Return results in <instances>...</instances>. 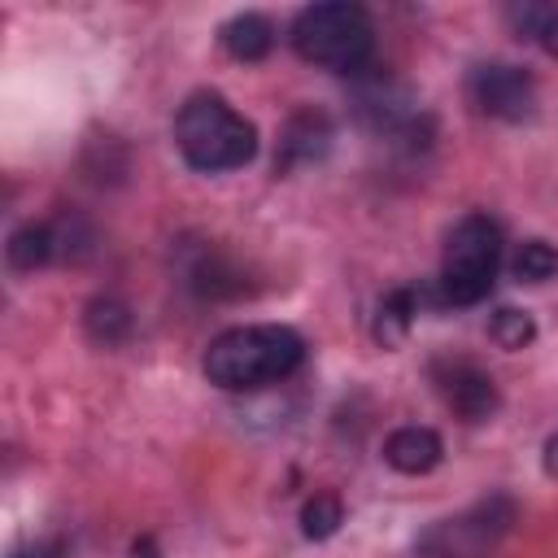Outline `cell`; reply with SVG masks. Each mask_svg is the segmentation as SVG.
<instances>
[{
  "label": "cell",
  "mask_w": 558,
  "mask_h": 558,
  "mask_svg": "<svg viewBox=\"0 0 558 558\" xmlns=\"http://www.w3.org/2000/svg\"><path fill=\"white\" fill-rule=\"evenodd\" d=\"M510 275L519 283H545L558 275V248L549 240H523L510 257Z\"/></svg>",
  "instance_id": "2e32d148"
},
{
  "label": "cell",
  "mask_w": 558,
  "mask_h": 558,
  "mask_svg": "<svg viewBox=\"0 0 558 558\" xmlns=\"http://www.w3.org/2000/svg\"><path fill=\"white\" fill-rule=\"evenodd\" d=\"M301 362H305L301 331L283 323H253V327H231L214 336L201 366H205V379L218 384L222 392H253L288 379Z\"/></svg>",
  "instance_id": "6da1fadb"
},
{
  "label": "cell",
  "mask_w": 558,
  "mask_h": 558,
  "mask_svg": "<svg viewBox=\"0 0 558 558\" xmlns=\"http://www.w3.org/2000/svg\"><path fill=\"white\" fill-rule=\"evenodd\" d=\"M174 148L201 174H227L257 157V126L218 92H192L174 113Z\"/></svg>",
  "instance_id": "7a4b0ae2"
},
{
  "label": "cell",
  "mask_w": 558,
  "mask_h": 558,
  "mask_svg": "<svg viewBox=\"0 0 558 558\" xmlns=\"http://www.w3.org/2000/svg\"><path fill=\"white\" fill-rule=\"evenodd\" d=\"M466 96L484 118L497 122H523L536 113V83L510 61H480L466 74Z\"/></svg>",
  "instance_id": "8992f818"
},
{
  "label": "cell",
  "mask_w": 558,
  "mask_h": 558,
  "mask_svg": "<svg viewBox=\"0 0 558 558\" xmlns=\"http://www.w3.org/2000/svg\"><path fill=\"white\" fill-rule=\"evenodd\" d=\"M218 39H222V48H227L235 61H262V57L275 48V26H270V17H262V13H235V17L222 22Z\"/></svg>",
  "instance_id": "30bf717a"
},
{
  "label": "cell",
  "mask_w": 558,
  "mask_h": 558,
  "mask_svg": "<svg viewBox=\"0 0 558 558\" xmlns=\"http://www.w3.org/2000/svg\"><path fill=\"white\" fill-rule=\"evenodd\" d=\"M545 471H549V475H558V436H549V440H545Z\"/></svg>",
  "instance_id": "ffe728a7"
},
{
  "label": "cell",
  "mask_w": 558,
  "mask_h": 558,
  "mask_svg": "<svg viewBox=\"0 0 558 558\" xmlns=\"http://www.w3.org/2000/svg\"><path fill=\"white\" fill-rule=\"evenodd\" d=\"M187 279H192V288L201 292V296H235L240 288H244V275L235 270V266H227L218 253H201V262L187 270Z\"/></svg>",
  "instance_id": "9a60e30c"
},
{
  "label": "cell",
  "mask_w": 558,
  "mask_h": 558,
  "mask_svg": "<svg viewBox=\"0 0 558 558\" xmlns=\"http://www.w3.org/2000/svg\"><path fill=\"white\" fill-rule=\"evenodd\" d=\"M414 314H418V292L414 288H392L384 301H379V314H375V340L379 344H401L414 327Z\"/></svg>",
  "instance_id": "7c38bea8"
},
{
  "label": "cell",
  "mask_w": 558,
  "mask_h": 558,
  "mask_svg": "<svg viewBox=\"0 0 558 558\" xmlns=\"http://www.w3.org/2000/svg\"><path fill=\"white\" fill-rule=\"evenodd\" d=\"M4 253H9V266L13 270H35V266H44V262L57 257V231L48 222H26V227H17L9 235V248Z\"/></svg>",
  "instance_id": "8fae6325"
},
{
  "label": "cell",
  "mask_w": 558,
  "mask_h": 558,
  "mask_svg": "<svg viewBox=\"0 0 558 558\" xmlns=\"http://www.w3.org/2000/svg\"><path fill=\"white\" fill-rule=\"evenodd\" d=\"M514 523V506L506 497H488L471 506L462 519H449L423 536L427 558H484V549Z\"/></svg>",
  "instance_id": "5b68a950"
},
{
  "label": "cell",
  "mask_w": 558,
  "mask_h": 558,
  "mask_svg": "<svg viewBox=\"0 0 558 558\" xmlns=\"http://www.w3.org/2000/svg\"><path fill=\"white\" fill-rule=\"evenodd\" d=\"M340 523H344V506L336 493H314L301 506V536L305 541H327L340 532Z\"/></svg>",
  "instance_id": "e0dca14e"
},
{
  "label": "cell",
  "mask_w": 558,
  "mask_h": 558,
  "mask_svg": "<svg viewBox=\"0 0 558 558\" xmlns=\"http://www.w3.org/2000/svg\"><path fill=\"white\" fill-rule=\"evenodd\" d=\"M327 144H331V122H327V113L301 109V113H292L288 126H283V140H279V153H275V170H292V166H301V161H314V157L327 153Z\"/></svg>",
  "instance_id": "ba28073f"
},
{
  "label": "cell",
  "mask_w": 558,
  "mask_h": 558,
  "mask_svg": "<svg viewBox=\"0 0 558 558\" xmlns=\"http://www.w3.org/2000/svg\"><path fill=\"white\" fill-rule=\"evenodd\" d=\"M506 17L519 35L536 39L549 57H558V9L554 4H514V9H506Z\"/></svg>",
  "instance_id": "5bb4252c"
},
{
  "label": "cell",
  "mask_w": 558,
  "mask_h": 558,
  "mask_svg": "<svg viewBox=\"0 0 558 558\" xmlns=\"http://www.w3.org/2000/svg\"><path fill=\"white\" fill-rule=\"evenodd\" d=\"M432 379H436V392L445 397V405L466 418V423H484L497 414L501 405V392L493 384L488 371H480L475 362H462V357H445L432 366Z\"/></svg>",
  "instance_id": "52a82bcc"
},
{
  "label": "cell",
  "mask_w": 558,
  "mask_h": 558,
  "mask_svg": "<svg viewBox=\"0 0 558 558\" xmlns=\"http://www.w3.org/2000/svg\"><path fill=\"white\" fill-rule=\"evenodd\" d=\"M501 266V227L488 214H466L453 222L440 257V301L445 305H480Z\"/></svg>",
  "instance_id": "277c9868"
},
{
  "label": "cell",
  "mask_w": 558,
  "mask_h": 558,
  "mask_svg": "<svg viewBox=\"0 0 558 558\" xmlns=\"http://www.w3.org/2000/svg\"><path fill=\"white\" fill-rule=\"evenodd\" d=\"M488 336H493L501 349H523V344H532V336H536V323H532V314H523V310L506 305V310H497V314H493V323H488Z\"/></svg>",
  "instance_id": "ac0fdd59"
},
{
  "label": "cell",
  "mask_w": 558,
  "mask_h": 558,
  "mask_svg": "<svg viewBox=\"0 0 558 558\" xmlns=\"http://www.w3.org/2000/svg\"><path fill=\"white\" fill-rule=\"evenodd\" d=\"M288 39L301 61L331 70V74H357L366 70L375 52V22L366 9L331 0V4H310L292 17Z\"/></svg>",
  "instance_id": "3957f363"
},
{
  "label": "cell",
  "mask_w": 558,
  "mask_h": 558,
  "mask_svg": "<svg viewBox=\"0 0 558 558\" xmlns=\"http://www.w3.org/2000/svg\"><path fill=\"white\" fill-rule=\"evenodd\" d=\"M83 327H87V336H92L96 344L113 349V344H122V340L131 336V310H126V301H118V296H96V301L87 305V314H83Z\"/></svg>",
  "instance_id": "4fadbf2b"
},
{
  "label": "cell",
  "mask_w": 558,
  "mask_h": 558,
  "mask_svg": "<svg viewBox=\"0 0 558 558\" xmlns=\"http://www.w3.org/2000/svg\"><path fill=\"white\" fill-rule=\"evenodd\" d=\"M57 554H61L57 541H39V545H31V549H17L13 558H57Z\"/></svg>",
  "instance_id": "d6986e66"
},
{
  "label": "cell",
  "mask_w": 558,
  "mask_h": 558,
  "mask_svg": "<svg viewBox=\"0 0 558 558\" xmlns=\"http://www.w3.org/2000/svg\"><path fill=\"white\" fill-rule=\"evenodd\" d=\"M440 458H445V445L432 427H397L384 440V462L401 475H427L432 466H440Z\"/></svg>",
  "instance_id": "9c48e42d"
}]
</instances>
